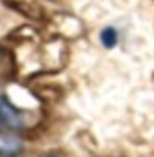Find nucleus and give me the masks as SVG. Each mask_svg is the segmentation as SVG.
<instances>
[{
    "label": "nucleus",
    "instance_id": "1",
    "mask_svg": "<svg viewBox=\"0 0 154 157\" xmlns=\"http://www.w3.org/2000/svg\"><path fill=\"white\" fill-rule=\"evenodd\" d=\"M25 114L7 98H0V126L8 131L18 132L25 127Z\"/></svg>",
    "mask_w": 154,
    "mask_h": 157
},
{
    "label": "nucleus",
    "instance_id": "2",
    "mask_svg": "<svg viewBox=\"0 0 154 157\" xmlns=\"http://www.w3.org/2000/svg\"><path fill=\"white\" fill-rule=\"evenodd\" d=\"M20 152V141L12 136L0 134V154H17Z\"/></svg>",
    "mask_w": 154,
    "mask_h": 157
},
{
    "label": "nucleus",
    "instance_id": "3",
    "mask_svg": "<svg viewBox=\"0 0 154 157\" xmlns=\"http://www.w3.org/2000/svg\"><path fill=\"white\" fill-rule=\"evenodd\" d=\"M101 43L106 46V48H113L114 45H116V41H118V32L114 30L113 27H108V28H105V30L101 32Z\"/></svg>",
    "mask_w": 154,
    "mask_h": 157
},
{
    "label": "nucleus",
    "instance_id": "4",
    "mask_svg": "<svg viewBox=\"0 0 154 157\" xmlns=\"http://www.w3.org/2000/svg\"><path fill=\"white\" fill-rule=\"evenodd\" d=\"M41 157H58V155H55V154H46V155H41Z\"/></svg>",
    "mask_w": 154,
    "mask_h": 157
}]
</instances>
